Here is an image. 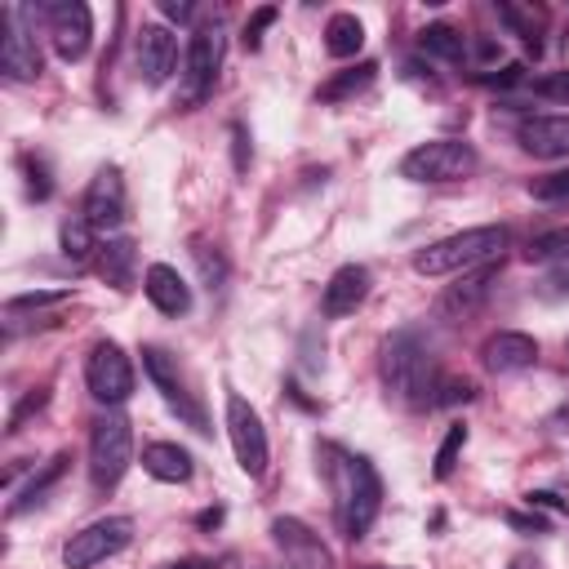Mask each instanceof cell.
Returning <instances> with one entry per match:
<instances>
[{"label": "cell", "mask_w": 569, "mask_h": 569, "mask_svg": "<svg viewBox=\"0 0 569 569\" xmlns=\"http://www.w3.org/2000/svg\"><path fill=\"white\" fill-rule=\"evenodd\" d=\"M164 569H213V560H204V556H182V560H169Z\"/></svg>", "instance_id": "cell-43"}, {"label": "cell", "mask_w": 569, "mask_h": 569, "mask_svg": "<svg viewBox=\"0 0 569 569\" xmlns=\"http://www.w3.org/2000/svg\"><path fill=\"white\" fill-rule=\"evenodd\" d=\"M569 253V227H556V231H542V236H533L529 240V249H525V258L529 262H556V258H565Z\"/></svg>", "instance_id": "cell-30"}, {"label": "cell", "mask_w": 569, "mask_h": 569, "mask_svg": "<svg viewBox=\"0 0 569 569\" xmlns=\"http://www.w3.org/2000/svg\"><path fill=\"white\" fill-rule=\"evenodd\" d=\"M218 67H222V36H218V27H204L187 40V58H182V102L187 107L209 98Z\"/></svg>", "instance_id": "cell-10"}, {"label": "cell", "mask_w": 569, "mask_h": 569, "mask_svg": "<svg viewBox=\"0 0 569 569\" xmlns=\"http://www.w3.org/2000/svg\"><path fill=\"white\" fill-rule=\"evenodd\" d=\"M213 525H222V507H213V511H200V529H213Z\"/></svg>", "instance_id": "cell-44"}, {"label": "cell", "mask_w": 569, "mask_h": 569, "mask_svg": "<svg viewBox=\"0 0 569 569\" xmlns=\"http://www.w3.org/2000/svg\"><path fill=\"white\" fill-rule=\"evenodd\" d=\"M44 18H49V44H53V53L62 62H80L89 53V40H93V13H89V4L58 0V4L44 9Z\"/></svg>", "instance_id": "cell-11"}, {"label": "cell", "mask_w": 569, "mask_h": 569, "mask_svg": "<svg viewBox=\"0 0 569 569\" xmlns=\"http://www.w3.org/2000/svg\"><path fill=\"white\" fill-rule=\"evenodd\" d=\"M160 13L169 22H191L196 18V4H187V0H160Z\"/></svg>", "instance_id": "cell-40"}, {"label": "cell", "mask_w": 569, "mask_h": 569, "mask_svg": "<svg viewBox=\"0 0 569 569\" xmlns=\"http://www.w3.org/2000/svg\"><path fill=\"white\" fill-rule=\"evenodd\" d=\"M529 498V507H542V511H565V502L556 498V493H547V489H533V493H525Z\"/></svg>", "instance_id": "cell-42"}, {"label": "cell", "mask_w": 569, "mask_h": 569, "mask_svg": "<svg viewBox=\"0 0 569 569\" xmlns=\"http://www.w3.org/2000/svg\"><path fill=\"white\" fill-rule=\"evenodd\" d=\"M133 62H138L142 84H151V89L164 84L178 67V36L164 22H142L133 36Z\"/></svg>", "instance_id": "cell-12"}, {"label": "cell", "mask_w": 569, "mask_h": 569, "mask_svg": "<svg viewBox=\"0 0 569 569\" xmlns=\"http://www.w3.org/2000/svg\"><path fill=\"white\" fill-rule=\"evenodd\" d=\"M227 436H231L240 471L249 480H258L267 471V431H262V418L253 413V405L240 391H227Z\"/></svg>", "instance_id": "cell-9"}, {"label": "cell", "mask_w": 569, "mask_h": 569, "mask_svg": "<svg viewBox=\"0 0 569 569\" xmlns=\"http://www.w3.org/2000/svg\"><path fill=\"white\" fill-rule=\"evenodd\" d=\"M373 76H378V62H356V67L338 71L333 80H325L316 98H320V102H342V98H351V93L369 89V84H373Z\"/></svg>", "instance_id": "cell-25"}, {"label": "cell", "mask_w": 569, "mask_h": 569, "mask_svg": "<svg viewBox=\"0 0 569 569\" xmlns=\"http://www.w3.org/2000/svg\"><path fill=\"white\" fill-rule=\"evenodd\" d=\"M142 289H147L151 307L164 311V316H187L191 311V284L169 262H151L147 276H142Z\"/></svg>", "instance_id": "cell-20"}, {"label": "cell", "mask_w": 569, "mask_h": 569, "mask_svg": "<svg viewBox=\"0 0 569 569\" xmlns=\"http://www.w3.org/2000/svg\"><path fill=\"white\" fill-rule=\"evenodd\" d=\"M129 542H133V516H102V520H93V525H84L80 533L67 538L62 565L67 569H93L107 556L124 551Z\"/></svg>", "instance_id": "cell-7"}, {"label": "cell", "mask_w": 569, "mask_h": 569, "mask_svg": "<svg viewBox=\"0 0 569 569\" xmlns=\"http://www.w3.org/2000/svg\"><path fill=\"white\" fill-rule=\"evenodd\" d=\"M67 298H71V289H36V293H18V298L4 302V316L18 320L22 311H44V307H58V302H67Z\"/></svg>", "instance_id": "cell-31"}, {"label": "cell", "mask_w": 569, "mask_h": 569, "mask_svg": "<svg viewBox=\"0 0 569 569\" xmlns=\"http://www.w3.org/2000/svg\"><path fill=\"white\" fill-rule=\"evenodd\" d=\"M462 445H467V427L462 422H453L449 431H445V440H440V449H436V480H445L449 471H453V462H458V453H462Z\"/></svg>", "instance_id": "cell-33"}, {"label": "cell", "mask_w": 569, "mask_h": 569, "mask_svg": "<svg viewBox=\"0 0 569 569\" xmlns=\"http://www.w3.org/2000/svg\"><path fill=\"white\" fill-rule=\"evenodd\" d=\"M373 569H400V565H373Z\"/></svg>", "instance_id": "cell-47"}, {"label": "cell", "mask_w": 569, "mask_h": 569, "mask_svg": "<svg viewBox=\"0 0 569 569\" xmlns=\"http://www.w3.org/2000/svg\"><path fill=\"white\" fill-rule=\"evenodd\" d=\"M271 538H276V547L293 560V569H333L329 547H325L298 516H276V520H271Z\"/></svg>", "instance_id": "cell-15"}, {"label": "cell", "mask_w": 569, "mask_h": 569, "mask_svg": "<svg viewBox=\"0 0 569 569\" xmlns=\"http://www.w3.org/2000/svg\"><path fill=\"white\" fill-rule=\"evenodd\" d=\"M467 400H476V382L462 378V373H440L431 405H436V409H453V405H467Z\"/></svg>", "instance_id": "cell-29"}, {"label": "cell", "mask_w": 569, "mask_h": 569, "mask_svg": "<svg viewBox=\"0 0 569 569\" xmlns=\"http://www.w3.org/2000/svg\"><path fill=\"white\" fill-rule=\"evenodd\" d=\"M360 44H365V27H360L356 13H333V18L325 22V49H329L333 58H356Z\"/></svg>", "instance_id": "cell-24"}, {"label": "cell", "mask_w": 569, "mask_h": 569, "mask_svg": "<svg viewBox=\"0 0 569 569\" xmlns=\"http://www.w3.org/2000/svg\"><path fill=\"white\" fill-rule=\"evenodd\" d=\"M44 405H49V391H44V387H40V391H27V396H22V405L9 413V431H22V422H27L31 413H40Z\"/></svg>", "instance_id": "cell-37"}, {"label": "cell", "mask_w": 569, "mask_h": 569, "mask_svg": "<svg viewBox=\"0 0 569 569\" xmlns=\"http://www.w3.org/2000/svg\"><path fill=\"white\" fill-rule=\"evenodd\" d=\"M507 569H542V565H538V560H511Z\"/></svg>", "instance_id": "cell-46"}, {"label": "cell", "mask_w": 569, "mask_h": 569, "mask_svg": "<svg viewBox=\"0 0 569 569\" xmlns=\"http://www.w3.org/2000/svg\"><path fill=\"white\" fill-rule=\"evenodd\" d=\"M124 178H120V169L116 164H107V169H98L93 173V182L84 187V204H80V213H84V222L93 227V231H116L120 222H124Z\"/></svg>", "instance_id": "cell-13"}, {"label": "cell", "mask_w": 569, "mask_h": 569, "mask_svg": "<svg viewBox=\"0 0 569 569\" xmlns=\"http://www.w3.org/2000/svg\"><path fill=\"white\" fill-rule=\"evenodd\" d=\"M129 462H133V427L124 413L107 409L89 431V476L98 489H111L124 480Z\"/></svg>", "instance_id": "cell-4"}, {"label": "cell", "mask_w": 569, "mask_h": 569, "mask_svg": "<svg viewBox=\"0 0 569 569\" xmlns=\"http://www.w3.org/2000/svg\"><path fill=\"white\" fill-rule=\"evenodd\" d=\"M84 387H89V396L98 400V405H107V409H116V405H124L129 396H133V365H129V356L120 351V342H93L89 347V360H84Z\"/></svg>", "instance_id": "cell-8"}, {"label": "cell", "mask_w": 569, "mask_h": 569, "mask_svg": "<svg viewBox=\"0 0 569 569\" xmlns=\"http://www.w3.org/2000/svg\"><path fill=\"white\" fill-rule=\"evenodd\" d=\"M507 249V227L489 222V227H467V231H453L427 249L413 253V271L418 276H462L471 267H485L493 258H502Z\"/></svg>", "instance_id": "cell-3"}, {"label": "cell", "mask_w": 569, "mask_h": 569, "mask_svg": "<svg viewBox=\"0 0 569 569\" xmlns=\"http://www.w3.org/2000/svg\"><path fill=\"white\" fill-rule=\"evenodd\" d=\"M58 244H62V258H71V262H89V253L102 249V244L93 240V227L84 222V213L67 218V222L58 227Z\"/></svg>", "instance_id": "cell-27"}, {"label": "cell", "mask_w": 569, "mask_h": 569, "mask_svg": "<svg viewBox=\"0 0 569 569\" xmlns=\"http://www.w3.org/2000/svg\"><path fill=\"white\" fill-rule=\"evenodd\" d=\"M565 422H569V405H560V409L551 413V422H547V427H551V431H565Z\"/></svg>", "instance_id": "cell-45"}, {"label": "cell", "mask_w": 569, "mask_h": 569, "mask_svg": "<svg viewBox=\"0 0 569 569\" xmlns=\"http://www.w3.org/2000/svg\"><path fill=\"white\" fill-rule=\"evenodd\" d=\"M471 169H476V147L462 138L422 142L400 160V178L409 182H462Z\"/></svg>", "instance_id": "cell-5"}, {"label": "cell", "mask_w": 569, "mask_h": 569, "mask_svg": "<svg viewBox=\"0 0 569 569\" xmlns=\"http://www.w3.org/2000/svg\"><path fill=\"white\" fill-rule=\"evenodd\" d=\"M142 369H147V378H151V387L160 391V400L191 427V431H200V436H209V413H204V405L196 400V391L187 387V378H182V369H178V360L164 351V347H142Z\"/></svg>", "instance_id": "cell-6"}, {"label": "cell", "mask_w": 569, "mask_h": 569, "mask_svg": "<svg viewBox=\"0 0 569 569\" xmlns=\"http://www.w3.org/2000/svg\"><path fill=\"white\" fill-rule=\"evenodd\" d=\"M98 276L111 284V289H133V276H138V244L129 236H116L98 249Z\"/></svg>", "instance_id": "cell-21"}, {"label": "cell", "mask_w": 569, "mask_h": 569, "mask_svg": "<svg viewBox=\"0 0 569 569\" xmlns=\"http://www.w3.org/2000/svg\"><path fill=\"white\" fill-rule=\"evenodd\" d=\"M67 462H71V453H53V458H49V462H44V467H40V471H36V476L22 485V493L9 502V516H22V511H31L36 502H44V493H49V489L62 480Z\"/></svg>", "instance_id": "cell-23"}, {"label": "cell", "mask_w": 569, "mask_h": 569, "mask_svg": "<svg viewBox=\"0 0 569 569\" xmlns=\"http://www.w3.org/2000/svg\"><path fill=\"white\" fill-rule=\"evenodd\" d=\"M516 142L538 160L569 156V116H525L516 124Z\"/></svg>", "instance_id": "cell-18"}, {"label": "cell", "mask_w": 569, "mask_h": 569, "mask_svg": "<svg viewBox=\"0 0 569 569\" xmlns=\"http://www.w3.org/2000/svg\"><path fill=\"white\" fill-rule=\"evenodd\" d=\"M547 293H560V298H569V253L565 258H556L551 267H547Z\"/></svg>", "instance_id": "cell-38"}, {"label": "cell", "mask_w": 569, "mask_h": 569, "mask_svg": "<svg viewBox=\"0 0 569 569\" xmlns=\"http://www.w3.org/2000/svg\"><path fill=\"white\" fill-rule=\"evenodd\" d=\"M325 462V476L333 485V511H338V529L356 542L369 533V525L382 511V476L373 471V462L365 453H347L338 445H320L316 449Z\"/></svg>", "instance_id": "cell-1"}, {"label": "cell", "mask_w": 569, "mask_h": 569, "mask_svg": "<svg viewBox=\"0 0 569 569\" xmlns=\"http://www.w3.org/2000/svg\"><path fill=\"white\" fill-rule=\"evenodd\" d=\"M533 360H538V342H533L529 333H520V329H498V333H489L485 347H480V365H485L489 373H520V369H529Z\"/></svg>", "instance_id": "cell-16"}, {"label": "cell", "mask_w": 569, "mask_h": 569, "mask_svg": "<svg viewBox=\"0 0 569 569\" xmlns=\"http://www.w3.org/2000/svg\"><path fill=\"white\" fill-rule=\"evenodd\" d=\"M22 173H27V196H31V200H49L53 182H49L44 160H40V156H22Z\"/></svg>", "instance_id": "cell-34"}, {"label": "cell", "mask_w": 569, "mask_h": 569, "mask_svg": "<svg viewBox=\"0 0 569 569\" xmlns=\"http://www.w3.org/2000/svg\"><path fill=\"white\" fill-rule=\"evenodd\" d=\"M418 44H422L427 53L445 58V62H458V58L467 53V36H462L458 27H449V22H431V27H422V31H418Z\"/></svg>", "instance_id": "cell-26"}, {"label": "cell", "mask_w": 569, "mask_h": 569, "mask_svg": "<svg viewBox=\"0 0 569 569\" xmlns=\"http://www.w3.org/2000/svg\"><path fill=\"white\" fill-rule=\"evenodd\" d=\"M493 280H498V262H485V267H471V271H462L445 293H440V302H436V311L440 316H453V320H462V316H471L485 298H489V289H493Z\"/></svg>", "instance_id": "cell-17"}, {"label": "cell", "mask_w": 569, "mask_h": 569, "mask_svg": "<svg viewBox=\"0 0 569 569\" xmlns=\"http://www.w3.org/2000/svg\"><path fill=\"white\" fill-rule=\"evenodd\" d=\"M369 267H360V262H347V267H338L333 276H329V284H325V298H320V311L329 316V320H342V316H351L365 298H369Z\"/></svg>", "instance_id": "cell-19"}, {"label": "cell", "mask_w": 569, "mask_h": 569, "mask_svg": "<svg viewBox=\"0 0 569 569\" xmlns=\"http://www.w3.org/2000/svg\"><path fill=\"white\" fill-rule=\"evenodd\" d=\"M538 98H556V102H569V71H551V76H538V80H525Z\"/></svg>", "instance_id": "cell-35"}, {"label": "cell", "mask_w": 569, "mask_h": 569, "mask_svg": "<svg viewBox=\"0 0 569 569\" xmlns=\"http://www.w3.org/2000/svg\"><path fill=\"white\" fill-rule=\"evenodd\" d=\"M191 258H196V267H200V280H204L209 289H222V280H227V258L218 253V244L191 240Z\"/></svg>", "instance_id": "cell-28"}, {"label": "cell", "mask_w": 569, "mask_h": 569, "mask_svg": "<svg viewBox=\"0 0 569 569\" xmlns=\"http://www.w3.org/2000/svg\"><path fill=\"white\" fill-rule=\"evenodd\" d=\"M0 31H4V44H0V71H4V80H13V84L36 80L40 76V49L27 36L22 13L18 9H4L0 13Z\"/></svg>", "instance_id": "cell-14"}, {"label": "cell", "mask_w": 569, "mask_h": 569, "mask_svg": "<svg viewBox=\"0 0 569 569\" xmlns=\"http://www.w3.org/2000/svg\"><path fill=\"white\" fill-rule=\"evenodd\" d=\"M507 525L520 529V533H547V520L542 516H520V511H507Z\"/></svg>", "instance_id": "cell-41"}, {"label": "cell", "mask_w": 569, "mask_h": 569, "mask_svg": "<svg viewBox=\"0 0 569 569\" xmlns=\"http://www.w3.org/2000/svg\"><path fill=\"white\" fill-rule=\"evenodd\" d=\"M231 156H236V173H244V169H249V156H253L244 124H231Z\"/></svg>", "instance_id": "cell-39"}, {"label": "cell", "mask_w": 569, "mask_h": 569, "mask_svg": "<svg viewBox=\"0 0 569 569\" xmlns=\"http://www.w3.org/2000/svg\"><path fill=\"white\" fill-rule=\"evenodd\" d=\"M378 373H382L387 396H396V400L409 405V409H427L431 396H436V382H440L431 342H427L418 329H396V333L382 342Z\"/></svg>", "instance_id": "cell-2"}, {"label": "cell", "mask_w": 569, "mask_h": 569, "mask_svg": "<svg viewBox=\"0 0 569 569\" xmlns=\"http://www.w3.org/2000/svg\"><path fill=\"white\" fill-rule=\"evenodd\" d=\"M529 196H533V200H542V204H569V169H556V173L529 178Z\"/></svg>", "instance_id": "cell-32"}, {"label": "cell", "mask_w": 569, "mask_h": 569, "mask_svg": "<svg viewBox=\"0 0 569 569\" xmlns=\"http://www.w3.org/2000/svg\"><path fill=\"white\" fill-rule=\"evenodd\" d=\"M271 22H276V4L253 9V13H249V22H244V36H240V40H244V49H258V44H262V31H267Z\"/></svg>", "instance_id": "cell-36"}, {"label": "cell", "mask_w": 569, "mask_h": 569, "mask_svg": "<svg viewBox=\"0 0 569 569\" xmlns=\"http://www.w3.org/2000/svg\"><path fill=\"white\" fill-rule=\"evenodd\" d=\"M142 471L156 476V480H164V485H187L196 467H191V453H187L182 445L156 440V445L142 449Z\"/></svg>", "instance_id": "cell-22"}]
</instances>
